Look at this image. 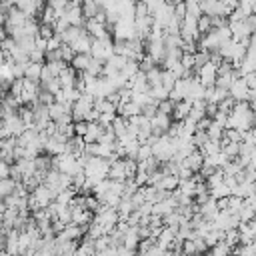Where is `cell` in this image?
<instances>
[{"label":"cell","instance_id":"15","mask_svg":"<svg viewBox=\"0 0 256 256\" xmlns=\"http://www.w3.org/2000/svg\"><path fill=\"white\" fill-rule=\"evenodd\" d=\"M72 128H74V134H76V136H84V134H86V128H88V122H86V120L72 122Z\"/></svg>","mask_w":256,"mask_h":256},{"label":"cell","instance_id":"14","mask_svg":"<svg viewBox=\"0 0 256 256\" xmlns=\"http://www.w3.org/2000/svg\"><path fill=\"white\" fill-rule=\"evenodd\" d=\"M28 60L30 62H38V64H42L44 62V52H42V50H30V52H28Z\"/></svg>","mask_w":256,"mask_h":256},{"label":"cell","instance_id":"12","mask_svg":"<svg viewBox=\"0 0 256 256\" xmlns=\"http://www.w3.org/2000/svg\"><path fill=\"white\" fill-rule=\"evenodd\" d=\"M160 66H154V68H150L148 72H144L146 74V84L148 86H156V84H160Z\"/></svg>","mask_w":256,"mask_h":256},{"label":"cell","instance_id":"8","mask_svg":"<svg viewBox=\"0 0 256 256\" xmlns=\"http://www.w3.org/2000/svg\"><path fill=\"white\" fill-rule=\"evenodd\" d=\"M88 60H90V54H74L72 60L68 62V66H72L76 72H84L88 66Z\"/></svg>","mask_w":256,"mask_h":256},{"label":"cell","instance_id":"2","mask_svg":"<svg viewBox=\"0 0 256 256\" xmlns=\"http://www.w3.org/2000/svg\"><path fill=\"white\" fill-rule=\"evenodd\" d=\"M68 46L72 48V52H74V54H90L92 36H88V32H86V30H82V34H80L78 38H74Z\"/></svg>","mask_w":256,"mask_h":256},{"label":"cell","instance_id":"4","mask_svg":"<svg viewBox=\"0 0 256 256\" xmlns=\"http://www.w3.org/2000/svg\"><path fill=\"white\" fill-rule=\"evenodd\" d=\"M202 160H204V156L200 154V150H196V148H194L186 158H182V162H180V164H182L184 168L192 170V172H198V170H200V166H202Z\"/></svg>","mask_w":256,"mask_h":256},{"label":"cell","instance_id":"11","mask_svg":"<svg viewBox=\"0 0 256 256\" xmlns=\"http://www.w3.org/2000/svg\"><path fill=\"white\" fill-rule=\"evenodd\" d=\"M222 134H224V126H220L218 122L210 120L208 128H206V136H208L210 140H220V138H222Z\"/></svg>","mask_w":256,"mask_h":256},{"label":"cell","instance_id":"10","mask_svg":"<svg viewBox=\"0 0 256 256\" xmlns=\"http://www.w3.org/2000/svg\"><path fill=\"white\" fill-rule=\"evenodd\" d=\"M196 28H198V34H206L208 30H212V18L206 14H200L196 18Z\"/></svg>","mask_w":256,"mask_h":256},{"label":"cell","instance_id":"3","mask_svg":"<svg viewBox=\"0 0 256 256\" xmlns=\"http://www.w3.org/2000/svg\"><path fill=\"white\" fill-rule=\"evenodd\" d=\"M84 30L88 32V36H92V38H102V36H106V34H110L108 32V28L104 26V22H100V20H96V18H88V20H84Z\"/></svg>","mask_w":256,"mask_h":256},{"label":"cell","instance_id":"5","mask_svg":"<svg viewBox=\"0 0 256 256\" xmlns=\"http://www.w3.org/2000/svg\"><path fill=\"white\" fill-rule=\"evenodd\" d=\"M102 130H104V126H100L98 122H88V128H86V134L82 136L84 144H92L98 140V136L102 134Z\"/></svg>","mask_w":256,"mask_h":256},{"label":"cell","instance_id":"17","mask_svg":"<svg viewBox=\"0 0 256 256\" xmlns=\"http://www.w3.org/2000/svg\"><path fill=\"white\" fill-rule=\"evenodd\" d=\"M8 176H10V164H6L0 158V178H8Z\"/></svg>","mask_w":256,"mask_h":256},{"label":"cell","instance_id":"13","mask_svg":"<svg viewBox=\"0 0 256 256\" xmlns=\"http://www.w3.org/2000/svg\"><path fill=\"white\" fill-rule=\"evenodd\" d=\"M58 52H60V58H62V62H66V64H68V62L72 60V56H74L72 48H70L68 44H64V42L58 46Z\"/></svg>","mask_w":256,"mask_h":256},{"label":"cell","instance_id":"9","mask_svg":"<svg viewBox=\"0 0 256 256\" xmlns=\"http://www.w3.org/2000/svg\"><path fill=\"white\" fill-rule=\"evenodd\" d=\"M42 64H44V62H42ZM42 64H38V62H28V64L24 66V78L38 82V80H40V70H42Z\"/></svg>","mask_w":256,"mask_h":256},{"label":"cell","instance_id":"1","mask_svg":"<svg viewBox=\"0 0 256 256\" xmlns=\"http://www.w3.org/2000/svg\"><path fill=\"white\" fill-rule=\"evenodd\" d=\"M196 80L206 88V86H214V80H216V64L212 62H206L202 64L198 70H196Z\"/></svg>","mask_w":256,"mask_h":256},{"label":"cell","instance_id":"7","mask_svg":"<svg viewBox=\"0 0 256 256\" xmlns=\"http://www.w3.org/2000/svg\"><path fill=\"white\" fill-rule=\"evenodd\" d=\"M80 10H82V16H84V20H88V18H94V16L98 14L100 6L94 2V0H82Z\"/></svg>","mask_w":256,"mask_h":256},{"label":"cell","instance_id":"6","mask_svg":"<svg viewBox=\"0 0 256 256\" xmlns=\"http://www.w3.org/2000/svg\"><path fill=\"white\" fill-rule=\"evenodd\" d=\"M178 176L176 174H166L164 172V176L160 178V182L156 184V188H160V190H166V192H172V190H176L178 188Z\"/></svg>","mask_w":256,"mask_h":256},{"label":"cell","instance_id":"16","mask_svg":"<svg viewBox=\"0 0 256 256\" xmlns=\"http://www.w3.org/2000/svg\"><path fill=\"white\" fill-rule=\"evenodd\" d=\"M242 80L246 82V86H248L250 90H254V86H256V74H254V72H248V74H244V76H242Z\"/></svg>","mask_w":256,"mask_h":256}]
</instances>
